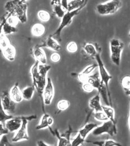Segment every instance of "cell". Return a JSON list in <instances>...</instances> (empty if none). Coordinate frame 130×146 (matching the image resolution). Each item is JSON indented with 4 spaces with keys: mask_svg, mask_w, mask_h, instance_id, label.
Segmentation results:
<instances>
[{
    "mask_svg": "<svg viewBox=\"0 0 130 146\" xmlns=\"http://www.w3.org/2000/svg\"><path fill=\"white\" fill-rule=\"evenodd\" d=\"M98 125L96 123H87L84 125V126L78 131V133L81 135L82 137L85 139L87 135L91 131H93L95 128H96Z\"/></svg>",
    "mask_w": 130,
    "mask_h": 146,
    "instance_id": "obj_19",
    "label": "cell"
},
{
    "mask_svg": "<svg viewBox=\"0 0 130 146\" xmlns=\"http://www.w3.org/2000/svg\"><path fill=\"white\" fill-rule=\"evenodd\" d=\"M51 69V66L49 65L40 64L36 60L30 69L33 85L35 87V90H37L39 96L42 98L43 105H44L42 96L43 90L46 83L47 73Z\"/></svg>",
    "mask_w": 130,
    "mask_h": 146,
    "instance_id": "obj_1",
    "label": "cell"
},
{
    "mask_svg": "<svg viewBox=\"0 0 130 146\" xmlns=\"http://www.w3.org/2000/svg\"><path fill=\"white\" fill-rule=\"evenodd\" d=\"M104 133H107L111 136L117 133V129L115 123L108 120L104 121L101 126H98L92 131V134L95 136H98Z\"/></svg>",
    "mask_w": 130,
    "mask_h": 146,
    "instance_id": "obj_7",
    "label": "cell"
},
{
    "mask_svg": "<svg viewBox=\"0 0 130 146\" xmlns=\"http://www.w3.org/2000/svg\"><path fill=\"white\" fill-rule=\"evenodd\" d=\"M27 9L28 7L26 3L19 2L15 7L11 15L17 17L21 23H26L27 21Z\"/></svg>",
    "mask_w": 130,
    "mask_h": 146,
    "instance_id": "obj_8",
    "label": "cell"
},
{
    "mask_svg": "<svg viewBox=\"0 0 130 146\" xmlns=\"http://www.w3.org/2000/svg\"><path fill=\"white\" fill-rule=\"evenodd\" d=\"M84 49L85 53L91 57L95 58L98 53L96 47L92 43H86L84 46Z\"/></svg>",
    "mask_w": 130,
    "mask_h": 146,
    "instance_id": "obj_27",
    "label": "cell"
},
{
    "mask_svg": "<svg viewBox=\"0 0 130 146\" xmlns=\"http://www.w3.org/2000/svg\"><path fill=\"white\" fill-rule=\"evenodd\" d=\"M82 88L84 91L88 93H91L95 90V89L92 85L90 84V83L87 82H85L82 83Z\"/></svg>",
    "mask_w": 130,
    "mask_h": 146,
    "instance_id": "obj_40",
    "label": "cell"
},
{
    "mask_svg": "<svg viewBox=\"0 0 130 146\" xmlns=\"http://www.w3.org/2000/svg\"><path fill=\"white\" fill-rule=\"evenodd\" d=\"M33 55L36 60L40 64H46V56L42 47H35L33 50Z\"/></svg>",
    "mask_w": 130,
    "mask_h": 146,
    "instance_id": "obj_14",
    "label": "cell"
},
{
    "mask_svg": "<svg viewBox=\"0 0 130 146\" xmlns=\"http://www.w3.org/2000/svg\"><path fill=\"white\" fill-rule=\"evenodd\" d=\"M102 111L105 113L109 120L112 121L113 122L116 124V120L115 118V110L112 107L110 106H103L102 105Z\"/></svg>",
    "mask_w": 130,
    "mask_h": 146,
    "instance_id": "obj_25",
    "label": "cell"
},
{
    "mask_svg": "<svg viewBox=\"0 0 130 146\" xmlns=\"http://www.w3.org/2000/svg\"><path fill=\"white\" fill-rule=\"evenodd\" d=\"M7 21V18H4L3 19V20H2V22H1V23H0V35H1V34L3 33V26Z\"/></svg>",
    "mask_w": 130,
    "mask_h": 146,
    "instance_id": "obj_48",
    "label": "cell"
},
{
    "mask_svg": "<svg viewBox=\"0 0 130 146\" xmlns=\"http://www.w3.org/2000/svg\"><path fill=\"white\" fill-rule=\"evenodd\" d=\"M0 96L2 105L5 111L9 115L13 113L16 108V103L12 100L9 92L3 91L2 95Z\"/></svg>",
    "mask_w": 130,
    "mask_h": 146,
    "instance_id": "obj_10",
    "label": "cell"
},
{
    "mask_svg": "<svg viewBox=\"0 0 130 146\" xmlns=\"http://www.w3.org/2000/svg\"><path fill=\"white\" fill-rule=\"evenodd\" d=\"M68 0H61L60 5L66 11L67 10V7H68Z\"/></svg>",
    "mask_w": 130,
    "mask_h": 146,
    "instance_id": "obj_46",
    "label": "cell"
},
{
    "mask_svg": "<svg viewBox=\"0 0 130 146\" xmlns=\"http://www.w3.org/2000/svg\"><path fill=\"white\" fill-rule=\"evenodd\" d=\"M3 56L9 62H13L15 60L16 56V49L11 43L1 50Z\"/></svg>",
    "mask_w": 130,
    "mask_h": 146,
    "instance_id": "obj_15",
    "label": "cell"
},
{
    "mask_svg": "<svg viewBox=\"0 0 130 146\" xmlns=\"http://www.w3.org/2000/svg\"><path fill=\"white\" fill-rule=\"evenodd\" d=\"M85 139L82 137L78 133V135L71 142V146H79L84 144L85 142Z\"/></svg>",
    "mask_w": 130,
    "mask_h": 146,
    "instance_id": "obj_38",
    "label": "cell"
},
{
    "mask_svg": "<svg viewBox=\"0 0 130 146\" xmlns=\"http://www.w3.org/2000/svg\"><path fill=\"white\" fill-rule=\"evenodd\" d=\"M53 7L54 12L56 15L59 18L62 19L67 11L63 9V7L60 5H54Z\"/></svg>",
    "mask_w": 130,
    "mask_h": 146,
    "instance_id": "obj_35",
    "label": "cell"
},
{
    "mask_svg": "<svg viewBox=\"0 0 130 146\" xmlns=\"http://www.w3.org/2000/svg\"><path fill=\"white\" fill-rule=\"evenodd\" d=\"M72 133V128L71 127L70 125L69 126L68 129H67L66 131H65L64 133H63L62 135H60V136L62 137L65 138L66 139L68 140L69 141H70V137Z\"/></svg>",
    "mask_w": 130,
    "mask_h": 146,
    "instance_id": "obj_43",
    "label": "cell"
},
{
    "mask_svg": "<svg viewBox=\"0 0 130 146\" xmlns=\"http://www.w3.org/2000/svg\"><path fill=\"white\" fill-rule=\"evenodd\" d=\"M98 94L101 96L106 105L110 106L107 88L103 83L102 82L101 84L98 89Z\"/></svg>",
    "mask_w": 130,
    "mask_h": 146,
    "instance_id": "obj_23",
    "label": "cell"
},
{
    "mask_svg": "<svg viewBox=\"0 0 130 146\" xmlns=\"http://www.w3.org/2000/svg\"><path fill=\"white\" fill-rule=\"evenodd\" d=\"M50 58L53 63H58L61 60V56L58 52H55L51 55Z\"/></svg>",
    "mask_w": 130,
    "mask_h": 146,
    "instance_id": "obj_41",
    "label": "cell"
},
{
    "mask_svg": "<svg viewBox=\"0 0 130 146\" xmlns=\"http://www.w3.org/2000/svg\"><path fill=\"white\" fill-rule=\"evenodd\" d=\"M45 46L55 52L60 51L62 49V46L59 42L51 35L47 38L45 42Z\"/></svg>",
    "mask_w": 130,
    "mask_h": 146,
    "instance_id": "obj_16",
    "label": "cell"
},
{
    "mask_svg": "<svg viewBox=\"0 0 130 146\" xmlns=\"http://www.w3.org/2000/svg\"><path fill=\"white\" fill-rule=\"evenodd\" d=\"M13 115L7 113L3 110V107L2 105L1 96H0V122L4 125L5 121L7 120L10 119L13 117Z\"/></svg>",
    "mask_w": 130,
    "mask_h": 146,
    "instance_id": "obj_28",
    "label": "cell"
},
{
    "mask_svg": "<svg viewBox=\"0 0 130 146\" xmlns=\"http://www.w3.org/2000/svg\"><path fill=\"white\" fill-rule=\"evenodd\" d=\"M78 49V45L75 42H70L67 45V51L71 53H76Z\"/></svg>",
    "mask_w": 130,
    "mask_h": 146,
    "instance_id": "obj_36",
    "label": "cell"
},
{
    "mask_svg": "<svg viewBox=\"0 0 130 146\" xmlns=\"http://www.w3.org/2000/svg\"><path fill=\"white\" fill-rule=\"evenodd\" d=\"M124 48V44L119 38H112L110 40L111 60L112 62L119 66L120 64L122 53Z\"/></svg>",
    "mask_w": 130,
    "mask_h": 146,
    "instance_id": "obj_4",
    "label": "cell"
},
{
    "mask_svg": "<svg viewBox=\"0 0 130 146\" xmlns=\"http://www.w3.org/2000/svg\"><path fill=\"white\" fill-rule=\"evenodd\" d=\"M18 31V29L16 27H13L10 25L9 23L7 22V21L5 22L3 28V33L5 35H9L15 33Z\"/></svg>",
    "mask_w": 130,
    "mask_h": 146,
    "instance_id": "obj_31",
    "label": "cell"
},
{
    "mask_svg": "<svg viewBox=\"0 0 130 146\" xmlns=\"http://www.w3.org/2000/svg\"><path fill=\"white\" fill-rule=\"evenodd\" d=\"M28 122L29 121L27 119H23L21 126L16 131V134L12 139L13 142L15 143L23 140H29V136L27 132Z\"/></svg>",
    "mask_w": 130,
    "mask_h": 146,
    "instance_id": "obj_11",
    "label": "cell"
},
{
    "mask_svg": "<svg viewBox=\"0 0 130 146\" xmlns=\"http://www.w3.org/2000/svg\"><path fill=\"white\" fill-rule=\"evenodd\" d=\"M89 106L95 112L102 111V105L100 103V96L99 94L93 97L89 101Z\"/></svg>",
    "mask_w": 130,
    "mask_h": 146,
    "instance_id": "obj_18",
    "label": "cell"
},
{
    "mask_svg": "<svg viewBox=\"0 0 130 146\" xmlns=\"http://www.w3.org/2000/svg\"><path fill=\"white\" fill-rule=\"evenodd\" d=\"M10 40L7 36L3 33L0 35V49L2 50L6 47L9 46L11 44Z\"/></svg>",
    "mask_w": 130,
    "mask_h": 146,
    "instance_id": "obj_34",
    "label": "cell"
},
{
    "mask_svg": "<svg viewBox=\"0 0 130 146\" xmlns=\"http://www.w3.org/2000/svg\"><path fill=\"white\" fill-rule=\"evenodd\" d=\"M98 65L97 63H94L84 68L83 71L79 73L78 75V78L79 81H80L82 83L86 82L88 76L91 75L96 69L98 68Z\"/></svg>",
    "mask_w": 130,
    "mask_h": 146,
    "instance_id": "obj_12",
    "label": "cell"
},
{
    "mask_svg": "<svg viewBox=\"0 0 130 146\" xmlns=\"http://www.w3.org/2000/svg\"><path fill=\"white\" fill-rule=\"evenodd\" d=\"M50 116L48 114L46 113H44L43 115L42 116L41 119H40V123L36 126V129L37 130H40V129H43L45 128H48L51 133L53 136H55V132L54 131H53L51 128V126L49 125L48 123V118L49 116Z\"/></svg>",
    "mask_w": 130,
    "mask_h": 146,
    "instance_id": "obj_21",
    "label": "cell"
},
{
    "mask_svg": "<svg viewBox=\"0 0 130 146\" xmlns=\"http://www.w3.org/2000/svg\"><path fill=\"white\" fill-rule=\"evenodd\" d=\"M61 0H51V5L52 6L55 5H60Z\"/></svg>",
    "mask_w": 130,
    "mask_h": 146,
    "instance_id": "obj_50",
    "label": "cell"
},
{
    "mask_svg": "<svg viewBox=\"0 0 130 146\" xmlns=\"http://www.w3.org/2000/svg\"><path fill=\"white\" fill-rule=\"evenodd\" d=\"M122 6L121 0H109L98 4L96 7L97 13L101 16L113 15L119 11Z\"/></svg>",
    "mask_w": 130,
    "mask_h": 146,
    "instance_id": "obj_2",
    "label": "cell"
},
{
    "mask_svg": "<svg viewBox=\"0 0 130 146\" xmlns=\"http://www.w3.org/2000/svg\"><path fill=\"white\" fill-rule=\"evenodd\" d=\"M88 0H70L68 3L67 10L71 11L78 9L80 7L85 6Z\"/></svg>",
    "mask_w": 130,
    "mask_h": 146,
    "instance_id": "obj_22",
    "label": "cell"
},
{
    "mask_svg": "<svg viewBox=\"0 0 130 146\" xmlns=\"http://www.w3.org/2000/svg\"><path fill=\"white\" fill-rule=\"evenodd\" d=\"M29 0H20L21 3H25Z\"/></svg>",
    "mask_w": 130,
    "mask_h": 146,
    "instance_id": "obj_51",
    "label": "cell"
},
{
    "mask_svg": "<svg viewBox=\"0 0 130 146\" xmlns=\"http://www.w3.org/2000/svg\"><path fill=\"white\" fill-rule=\"evenodd\" d=\"M37 144V146H52V145L47 144L42 140H39V141H38Z\"/></svg>",
    "mask_w": 130,
    "mask_h": 146,
    "instance_id": "obj_49",
    "label": "cell"
},
{
    "mask_svg": "<svg viewBox=\"0 0 130 146\" xmlns=\"http://www.w3.org/2000/svg\"><path fill=\"white\" fill-rule=\"evenodd\" d=\"M37 16L40 21L43 23L49 22L51 19V15L50 13L46 10H39L38 12Z\"/></svg>",
    "mask_w": 130,
    "mask_h": 146,
    "instance_id": "obj_30",
    "label": "cell"
},
{
    "mask_svg": "<svg viewBox=\"0 0 130 146\" xmlns=\"http://www.w3.org/2000/svg\"><path fill=\"white\" fill-rule=\"evenodd\" d=\"M7 22L12 26L16 27L20 22L17 17L9 14V15L7 16Z\"/></svg>",
    "mask_w": 130,
    "mask_h": 146,
    "instance_id": "obj_39",
    "label": "cell"
},
{
    "mask_svg": "<svg viewBox=\"0 0 130 146\" xmlns=\"http://www.w3.org/2000/svg\"><path fill=\"white\" fill-rule=\"evenodd\" d=\"M121 85L122 88L125 92L126 95L129 96L130 95V75H125L121 78Z\"/></svg>",
    "mask_w": 130,
    "mask_h": 146,
    "instance_id": "obj_26",
    "label": "cell"
},
{
    "mask_svg": "<svg viewBox=\"0 0 130 146\" xmlns=\"http://www.w3.org/2000/svg\"><path fill=\"white\" fill-rule=\"evenodd\" d=\"M36 115H32L30 116H14L13 118L7 120L5 121L4 126L9 132H15L18 130L22 125L23 119H27L28 121H31L32 120L37 119Z\"/></svg>",
    "mask_w": 130,
    "mask_h": 146,
    "instance_id": "obj_6",
    "label": "cell"
},
{
    "mask_svg": "<svg viewBox=\"0 0 130 146\" xmlns=\"http://www.w3.org/2000/svg\"><path fill=\"white\" fill-rule=\"evenodd\" d=\"M45 26L40 23H35L31 29V34L35 37H41L45 34Z\"/></svg>",
    "mask_w": 130,
    "mask_h": 146,
    "instance_id": "obj_17",
    "label": "cell"
},
{
    "mask_svg": "<svg viewBox=\"0 0 130 146\" xmlns=\"http://www.w3.org/2000/svg\"><path fill=\"white\" fill-rule=\"evenodd\" d=\"M55 136H56L58 139V146H71V142L66 139L65 138L60 136L58 129H56L54 131Z\"/></svg>",
    "mask_w": 130,
    "mask_h": 146,
    "instance_id": "obj_29",
    "label": "cell"
},
{
    "mask_svg": "<svg viewBox=\"0 0 130 146\" xmlns=\"http://www.w3.org/2000/svg\"><path fill=\"white\" fill-rule=\"evenodd\" d=\"M86 142L99 146H104V141H86Z\"/></svg>",
    "mask_w": 130,
    "mask_h": 146,
    "instance_id": "obj_47",
    "label": "cell"
},
{
    "mask_svg": "<svg viewBox=\"0 0 130 146\" xmlns=\"http://www.w3.org/2000/svg\"><path fill=\"white\" fill-rule=\"evenodd\" d=\"M96 60L97 62V64L98 68V73L99 75L101 82L105 84V86L106 87L108 95L109 101L110 102V106L112 107V99L111 96L110 90L109 88V84L110 80H112V76L109 74L108 72L107 71V69L105 68L103 62L102 60L100 55L98 53L95 57Z\"/></svg>",
    "mask_w": 130,
    "mask_h": 146,
    "instance_id": "obj_5",
    "label": "cell"
},
{
    "mask_svg": "<svg viewBox=\"0 0 130 146\" xmlns=\"http://www.w3.org/2000/svg\"><path fill=\"white\" fill-rule=\"evenodd\" d=\"M86 82L92 85L95 89H98L101 84L99 75L98 72L94 74L93 75H90L89 76L87 79Z\"/></svg>",
    "mask_w": 130,
    "mask_h": 146,
    "instance_id": "obj_20",
    "label": "cell"
},
{
    "mask_svg": "<svg viewBox=\"0 0 130 146\" xmlns=\"http://www.w3.org/2000/svg\"><path fill=\"white\" fill-rule=\"evenodd\" d=\"M9 93L10 98L16 103H20L23 100L22 91L19 86L18 83H15L10 89Z\"/></svg>",
    "mask_w": 130,
    "mask_h": 146,
    "instance_id": "obj_13",
    "label": "cell"
},
{
    "mask_svg": "<svg viewBox=\"0 0 130 146\" xmlns=\"http://www.w3.org/2000/svg\"><path fill=\"white\" fill-rule=\"evenodd\" d=\"M94 118L97 121L100 122H104L109 120L105 113L103 111L95 112L94 114Z\"/></svg>",
    "mask_w": 130,
    "mask_h": 146,
    "instance_id": "obj_37",
    "label": "cell"
},
{
    "mask_svg": "<svg viewBox=\"0 0 130 146\" xmlns=\"http://www.w3.org/2000/svg\"><path fill=\"white\" fill-rule=\"evenodd\" d=\"M85 6L80 7L78 9H75V10L71 11H67L65 12V14L64 15L63 17L62 18V21L60 22V24L57 30L55 31V32L51 36H53L54 38H55L56 40H57L58 42L61 41V33L62 32L64 28H65L66 27L70 25L72 22L73 19L75 17L76 15L78 14V13L81 11L82 9H84Z\"/></svg>",
    "mask_w": 130,
    "mask_h": 146,
    "instance_id": "obj_3",
    "label": "cell"
},
{
    "mask_svg": "<svg viewBox=\"0 0 130 146\" xmlns=\"http://www.w3.org/2000/svg\"><path fill=\"white\" fill-rule=\"evenodd\" d=\"M20 2V0H10L5 3V9L9 14L11 15L12 12L13 11L15 7Z\"/></svg>",
    "mask_w": 130,
    "mask_h": 146,
    "instance_id": "obj_32",
    "label": "cell"
},
{
    "mask_svg": "<svg viewBox=\"0 0 130 146\" xmlns=\"http://www.w3.org/2000/svg\"><path fill=\"white\" fill-rule=\"evenodd\" d=\"M9 132V131L5 128L4 125L0 122V139L3 135L8 134Z\"/></svg>",
    "mask_w": 130,
    "mask_h": 146,
    "instance_id": "obj_45",
    "label": "cell"
},
{
    "mask_svg": "<svg viewBox=\"0 0 130 146\" xmlns=\"http://www.w3.org/2000/svg\"><path fill=\"white\" fill-rule=\"evenodd\" d=\"M35 88L33 85L29 86L24 88L22 91V96L23 100H30L32 99L35 92Z\"/></svg>",
    "mask_w": 130,
    "mask_h": 146,
    "instance_id": "obj_24",
    "label": "cell"
},
{
    "mask_svg": "<svg viewBox=\"0 0 130 146\" xmlns=\"http://www.w3.org/2000/svg\"><path fill=\"white\" fill-rule=\"evenodd\" d=\"M9 143L7 135H3L0 139V146H11Z\"/></svg>",
    "mask_w": 130,
    "mask_h": 146,
    "instance_id": "obj_42",
    "label": "cell"
},
{
    "mask_svg": "<svg viewBox=\"0 0 130 146\" xmlns=\"http://www.w3.org/2000/svg\"><path fill=\"white\" fill-rule=\"evenodd\" d=\"M54 87L52 80L50 78H47L46 83L43 90V103L46 105L51 104L54 96Z\"/></svg>",
    "mask_w": 130,
    "mask_h": 146,
    "instance_id": "obj_9",
    "label": "cell"
},
{
    "mask_svg": "<svg viewBox=\"0 0 130 146\" xmlns=\"http://www.w3.org/2000/svg\"><path fill=\"white\" fill-rule=\"evenodd\" d=\"M104 146H122V145L119 142L110 139L104 141Z\"/></svg>",
    "mask_w": 130,
    "mask_h": 146,
    "instance_id": "obj_44",
    "label": "cell"
},
{
    "mask_svg": "<svg viewBox=\"0 0 130 146\" xmlns=\"http://www.w3.org/2000/svg\"><path fill=\"white\" fill-rule=\"evenodd\" d=\"M70 102L66 100H59L57 104V107L60 111H64L70 107Z\"/></svg>",
    "mask_w": 130,
    "mask_h": 146,
    "instance_id": "obj_33",
    "label": "cell"
}]
</instances>
